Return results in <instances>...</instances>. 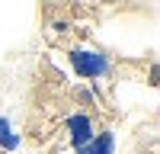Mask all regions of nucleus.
<instances>
[{"label":"nucleus","instance_id":"obj_1","mask_svg":"<svg viewBox=\"0 0 160 154\" xmlns=\"http://www.w3.org/2000/svg\"><path fill=\"white\" fill-rule=\"evenodd\" d=\"M71 64H74V71L83 77V80H102V77H109L112 71V61L106 51H99L96 45H71Z\"/></svg>","mask_w":160,"mask_h":154},{"label":"nucleus","instance_id":"obj_2","mask_svg":"<svg viewBox=\"0 0 160 154\" xmlns=\"http://www.w3.org/2000/svg\"><path fill=\"white\" fill-rule=\"evenodd\" d=\"M64 128H68V138L74 148H83L87 141H93L96 135V122H93L90 112H71L68 119H64Z\"/></svg>","mask_w":160,"mask_h":154},{"label":"nucleus","instance_id":"obj_3","mask_svg":"<svg viewBox=\"0 0 160 154\" xmlns=\"http://www.w3.org/2000/svg\"><path fill=\"white\" fill-rule=\"evenodd\" d=\"M77 154H115V132L102 128L93 135V141H87L83 148H77Z\"/></svg>","mask_w":160,"mask_h":154}]
</instances>
